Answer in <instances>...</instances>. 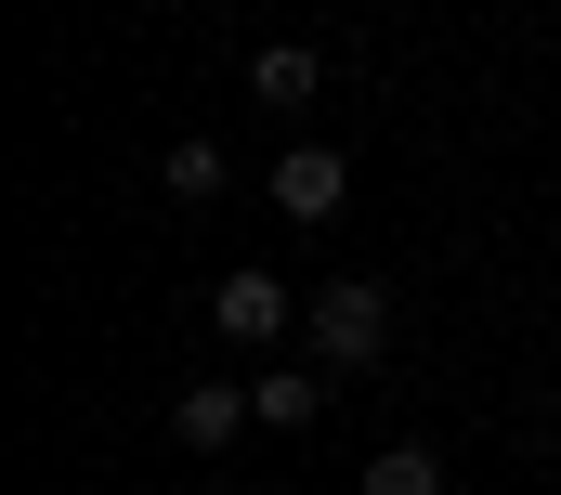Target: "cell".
Masks as SVG:
<instances>
[{"mask_svg": "<svg viewBox=\"0 0 561 495\" xmlns=\"http://www.w3.org/2000/svg\"><path fill=\"white\" fill-rule=\"evenodd\" d=\"M249 404H262V430H313V417H327V366H262Z\"/></svg>", "mask_w": 561, "mask_h": 495, "instance_id": "6", "label": "cell"}, {"mask_svg": "<svg viewBox=\"0 0 561 495\" xmlns=\"http://www.w3.org/2000/svg\"><path fill=\"white\" fill-rule=\"evenodd\" d=\"M249 417H262V404H249V378H196V391L170 404V430H183V457H222V444H236Z\"/></svg>", "mask_w": 561, "mask_h": 495, "instance_id": "4", "label": "cell"}, {"mask_svg": "<svg viewBox=\"0 0 561 495\" xmlns=\"http://www.w3.org/2000/svg\"><path fill=\"white\" fill-rule=\"evenodd\" d=\"M300 300L313 287H287L262 261H236V274H209V326L236 339V353H287V326H300Z\"/></svg>", "mask_w": 561, "mask_h": 495, "instance_id": "2", "label": "cell"}, {"mask_svg": "<svg viewBox=\"0 0 561 495\" xmlns=\"http://www.w3.org/2000/svg\"><path fill=\"white\" fill-rule=\"evenodd\" d=\"M249 92H262L275 118H300V105L327 92V53H313V39H262V53H249Z\"/></svg>", "mask_w": 561, "mask_h": 495, "instance_id": "5", "label": "cell"}, {"mask_svg": "<svg viewBox=\"0 0 561 495\" xmlns=\"http://www.w3.org/2000/svg\"><path fill=\"white\" fill-rule=\"evenodd\" d=\"M157 183H170V209H209V196H222V143H209V130H183V143L157 157Z\"/></svg>", "mask_w": 561, "mask_h": 495, "instance_id": "7", "label": "cell"}, {"mask_svg": "<svg viewBox=\"0 0 561 495\" xmlns=\"http://www.w3.org/2000/svg\"><path fill=\"white\" fill-rule=\"evenodd\" d=\"M300 339H313L327 378H366L392 353V287H379V274H327V287L300 300Z\"/></svg>", "mask_w": 561, "mask_h": 495, "instance_id": "1", "label": "cell"}, {"mask_svg": "<svg viewBox=\"0 0 561 495\" xmlns=\"http://www.w3.org/2000/svg\"><path fill=\"white\" fill-rule=\"evenodd\" d=\"M366 495H444V457L431 444H379L366 457Z\"/></svg>", "mask_w": 561, "mask_h": 495, "instance_id": "8", "label": "cell"}, {"mask_svg": "<svg viewBox=\"0 0 561 495\" xmlns=\"http://www.w3.org/2000/svg\"><path fill=\"white\" fill-rule=\"evenodd\" d=\"M262 196H275L287 222H340V209H353V157H340V143H287L275 170H262Z\"/></svg>", "mask_w": 561, "mask_h": 495, "instance_id": "3", "label": "cell"}]
</instances>
